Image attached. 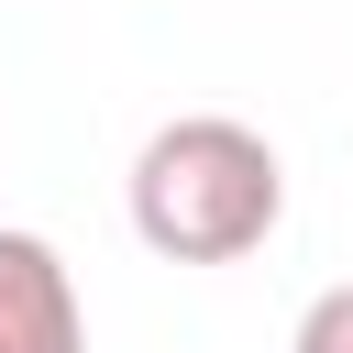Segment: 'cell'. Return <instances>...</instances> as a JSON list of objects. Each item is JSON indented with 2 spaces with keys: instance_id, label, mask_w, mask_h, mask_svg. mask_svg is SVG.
<instances>
[{
  "instance_id": "obj_1",
  "label": "cell",
  "mask_w": 353,
  "mask_h": 353,
  "mask_svg": "<svg viewBox=\"0 0 353 353\" xmlns=\"http://www.w3.org/2000/svg\"><path fill=\"white\" fill-rule=\"evenodd\" d=\"M276 221H287V165L232 110H188L132 154V232L165 265H243Z\"/></svg>"
},
{
  "instance_id": "obj_2",
  "label": "cell",
  "mask_w": 353,
  "mask_h": 353,
  "mask_svg": "<svg viewBox=\"0 0 353 353\" xmlns=\"http://www.w3.org/2000/svg\"><path fill=\"white\" fill-rule=\"evenodd\" d=\"M0 353H88L77 276L44 232H0Z\"/></svg>"
},
{
  "instance_id": "obj_3",
  "label": "cell",
  "mask_w": 353,
  "mask_h": 353,
  "mask_svg": "<svg viewBox=\"0 0 353 353\" xmlns=\"http://www.w3.org/2000/svg\"><path fill=\"white\" fill-rule=\"evenodd\" d=\"M287 353H353V276L298 309V342H287Z\"/></svg>"
}]
</instances>
